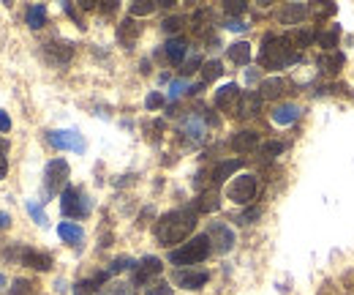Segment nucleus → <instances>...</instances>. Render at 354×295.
Listing matches in <instances>:
<instances>
[{"label":"nucleus","mask_w":354,"mask_h":295,"mask_svg":"<svg viewBox=\"0 0 354 295\" xmlns=\"http://www.w3.org/2000/svg\"><path fill=\"white\" fill-rule=\"evenodd\" d=\"M194 227H197V214L188 211V208H177V211H169L166 216L158 219V224H155V238L164 246H172V243H180Z\"/></svg>","instance_id":"nucleus-1"},{"label":"nucleus","mask_w":354,"mask_h":295,"mask_svg":"<svg viewBox=\"0 0 354 295\" xmlns=\"http://www.w3.org/2000/svg\"><path fill=\"white\" fill-rule=\"evenodd\" d=\"M297 61V50L291 47V41L283 36V39H276L273 33L265 36L262 41V52H259V63L265 69H283L289 63Z\"/></svg>","instance_id":"nucleus-2"},{"label":"nucleus","mask_w":354,"mask_h":295,"mask_svg":"<svg viewBox=\"0 0 354 295\" xmlns=\"http://www.w3.org/2000/svg\"><path fill=\"white\" fill-rule=\"evenodd\" d=\"M210 249H212L210 238H208V235H197V238H191L188 243L172 249V252H169V263H172V265H197V263L208 260Z\"/></svg>","instance_id":"nucleus-3"},{"label":"nucleus","mask_w":354,"mask_h":295,"mask_svg":"<svg viewBox=\"0 0 354 295\" xmlns=\"http://www.w3.org/2000/svg\"><path fill=\"white\" fill-rule=\"evenodd\" d=\"M256 192H259V183H256V178H254L251 172H243V175L232 178V183L226 186V197H229L232 203H237V205L254 203Z\"/></svg>","instance_id":"nucleus-4"},{"label":"nucleus","mask_w":354,"mask_h":295,"mask_svg":"<svg viewBox=\"0 0 354 295\" xmlns=\"http://www.w3.org/2000/svg\"><path fill=\"white\" fill-rule=\"evenodd\" d=\"M60 208H63V214L71 216V219H85L90 214V200L82 194V189L66 186L63 194H60Z\"/></svg>","instance_id":"nucleus-5"},{"label":"nucleus","mask_w":354,"mask_h":295,"mask_svg":"<svg viewBox=\"0 0 354 295\" xmlns=\"http://www.w3.org/2000/svg\"><path fill=\"white\" fill-rule=\"evenodd\" d=\"M66 181H69V164L63 159H52L47 164V172H44V189H47V194H58L60 189H66Z\"/></svg>","instance_id":"nucleus-6"},{"label":"nucleus","mask_w":354,"mask_h":295,"mask_svg":"<svg viewBox=\"0 0 354 295\" xmlns=\"http://www.w3.org/2000/svg\"><path fill=\"white\" fill-rule=\"evenodd\" d=\"M205 235L210 238L212 249H215V252H221V254L232 252V246H234V232H232V227H226L223 221H212Z\"/></svg>","instance_id":"nucleus-7"},{"label":"nucleus","mask_w":354,"mask_h":295,"mask_svg":"<svg viewBox=\"0 0 354 295\" xmlns=\"http://www.w3.org/2000/svg\"><path fill=\"white\" fill-rule=\"evenodd\" d=\"M47 140H49V145L58 148V150H76V153H82V150H85V140H82V134H79V132L58 129V132H49V134H47Z\"/></svg>","instance_id":"nucleus-8"},{"label":"nucleus","mask_w":354,"mask_h":295,"mask_svg":"<svg viewBox=\"0 0 354 295\" xmlns=\"http://www.w3.org/2000/svg\"><path fill=\"white\" fill-rule=\"evenodd\" d=\"M240 99H243L240 88H237L234 82H226V85H221V88H218V93H215V107H221V110H226V112L237 115V110H240Z\"/></svg>","instance_id":"nucleus-9"},{"label":"nucleus","mask_w":354,"mask_h":295,"mask_svg":"<svg viewBox=\"0 0 354 295\" xmlns=\"http://www.w3.org/2000/svg\"><path fill=\"white\" fill-rule=\"evenodd\" d=\"M208 279H210V274L208 271H186V268H180L177 274H175V282L183 287V290H202L205 285H208Z\"/></svg>","instance_id":"nucleus-10"},{"label":"nucleus","mask_w":354,"mask_h":295,"mask_svg":"<svg viewBox=\"0 0 354 295\" xmlns=\"http://www.w3.org/2000/svg\"><path fill=\"white\" fill-rule=\"evenodd\" d=\"M161 274V260L158 257H144L142 263H137V271H134V282L137 285H150L153 276Z\"/></svg>","instance_id":"nucleus-11"},{"label":"nucleus","mask_w":354,"mask_h":295,"mask_svg":"<svg viewBox=\"0 0 354 295\" xmlns=\"http://www.w3.org/2000/svg\"><path fill=\"white\" fill-rule=\"evenodd\" d=\"M270 118H273V123H278V126H291V123L300 118V107H297V104H278V107L270 112Z\"/></svg>","instance_id":"nucleus-12"},{"label":"nucleus","mask_w":354,"mask_h":295,"mask_svg":"<svg viewBox=\"0 0 354 295\" xmlns=\"http://www.w3.org/2000/svg\"><path fill=\"white\" fill-rule=\"evenodd\" d=\"M164 55L169 58V63H183L186 61V55H188V44L183 41V39H169L166 44H164Z\"/></svg>","instance_id":"nucleus-13"},{"label":"nucleus","mask_w":354,"mask_h":295,"mask_svg":"<svg viewBox=\"0 0 354 295\" xmlns=\"http://www.w3.org/2000/svg\"><path fill=\"white\" fill-rule=\"evenodd\" d=\"M183 132H186V137H191L194 143H202L205 134H208V126H205V121H202L199 115H188V118L183 121Z\"/></svg>","instance_id":"nucleus-14"},{"label":"nucleus","mask_w":354,"mask_h":295,"mask_svg":"<svg viewBox=\"0 0 354 295\" xmlns=\"http://www.w3.org/2000/svg\"><path fill=\"white\" fill-rule=\"evenodd\" d=\"M22 263L36 268V271H49L52 268V257L47 252H33V249H25L22 252Z\"/></svg>","instance_id":"nucleus-15"},{"label":"nucleus","mask_w":354,"mask_h":295,"mask_svg":"<svg viewBox=\"0 0 354 295\" xmlns=\"http://www.w3.org/2000/svg\"><path fill=\"white\" fill-rule=\"evenodd\" d=\"M259 104H262V93H243V99H240V110H237V118H248V115H256V110H259Z\"/></svg>","instance_id":"nucleus-16"},{"label":"nucleus","mask_w":354,"mask_h":295,"mask_svg":"<svg viewBox=\"0 0 354 295\" xmlns=\"http://www.w3.org/2000/svg\"><path fill=\"white\" fill-rule=\"evenodd\" d=\"M226 55H229V61H232V63H237V66H248V61H251V44L237 41V44H232V47L226 50Z\"/></svg>","instance_id":"nucleus-17"},{"label":"nucleus","mask_w":354,"mask_h":295,"mask_svg":"<svg viewBox=\"0 0 354 295\" xmlns=\"http://www.w3.org/2000/svg\"><path fill=\"white\" fill-rule=\"evenodd\" d=\"M47 55L55 61V63H69L71 61V55H74V47L71 44H58V41H49L47 44Z\"/></svg>","instance_id":"nucleus-18"},{"label":"nucleus","mask_w":354,"mask_h":295,"mask_svg":"<svg viewBox=\"0 0 354 295\" xmlns=\"http://www.w3.org/2000/svg\"><path fill=\"white\" fill-rule=\"evenodd\" d=\"M25 19H27V28H30V30H38V28H44V25H47V6H44V3H36V6H30Z\"/></svg>","instance_id":"nucleus-19"},{"label":"nucleus","mask_w":354,"mask_h":295,"mask_svg":"<svg viewBox=\"0 0 354 295\" xmlns=\"http://www.w3.org/2000/svg\"><path fill=\"white\" fill-rule=\"evenodd\" d=\"M305 14H308V6L305 3H289L281 11V22L283 25H297Z\"/></svg>","instance_id":"nucleus-20"},{"label":"nucleus","mask_w":354,"mask_h":295,"mask_svg":"<svg viewBox=\"0 0 354 295\" xmlns=\"http://www.w3.org/2000/svg\"><path fill=\"white\" fill-rule=\"evenodd\" d=\"M240 167H243V161H240V159H232V161H221V164H218V167L212 170V183H223V181H226V178H229L232 172H237Z\"/></svg>","instance_id":"nucleus-21"},{"label":"nucleus","mask_w":354,"mask_h":295,"mask_svg":"<svg viewBox=\"0 0 354 295\" xmlns=\"http://www.w3.org/2000/svg\"><path fill=\"white\" fill-rule=\"evenodd\" d=\"M58 235H60L66 243H82V238H85L82 227H79V224H74V221H63V224H58Z\"/></svg>","instance_id":"nucleus-22"},{"label":"nucleus","mask_w":354,"mask_h":295,"mask_svg":"<svg viewBox=\"0 0 354 295\" xmlns=\"http://www.w3.org/2000/svg\"><path fill=\"white\" fill-rule=\"evenodd\" d=\"M259 143V137L254 134V132H240V134H234L232 137V148L237 150V153H248V150H254Z\"/></svg>","instance_id":"nucleus-23"},{"label":"nucleus","mask_w":354,"mask_h":295,"mask_svg":"<svg viewBox=\"0 0 354 295\" xmlns=\"http://www.w3.org/2000/svg\"><path fill=\"white\" fill-rule=\"evenodd\" d=\"M137 36H140V25H137L134 19H126V22L118 28V39H120L126 47H131V44L137 41Z\"/></svg>","instance_id":"nucleus-24"},{"label":"nucleus","mask_w":354,"mask_h":295,"mask_svg":"<svg viewBox=\"0 0 354 295\" xmlns=\"http://www.w3.org/2000/svg\"><path fill=\"white\" fill-rule=\"evenodd\" d=\"M281 93H286V82H283L281 77L262 82V99H276V96H281Z\"/></svg>","instance_id":"nucleus-25"},{"label":"nucleus","mask_w":354,"mask_h":295,"mask_svg":"<svg viewBox=\"0 0 354 295\" xmlns=\"http://www.w3.org/2000/svg\"><path fill=\"white\" fill-rule=\"evenodd\" d=\"M319 66H322L324 72L335 74L341 66H344V55H341V52H327V55L319 58Z\"/></svg>","instance_id":"nucleus-26"},{"label":"nucleus","mask_w":354,"mask_h":295,"mask_svg":"<svg viewBox=\"0 0 354 295\" xmlns=\"http://www.w3.org/2000/svg\"><path fill=\"white\" fill-rule=\"evenodd\" d=\"M286 39L291 41V47H294V50H302V47H308L316 36H313V30H294V33H289Z\"/></svg>","instance_id":"nucleus-27"},{"label":"nucleus","mask_w":354,"mask_h":295,"mask_svg":"<svg viewBox=\"0 0 354 295\" xmlns=\"http://www.w3.org/2000/svg\"><path fill=\"white\" fill-rule=\"evenodd\" d=\"M197 211H205V214L218 211V194H215V192H205V194L197 200Z\"/></svg>","instance_id":"nucleus-28"},{"label":"nucleus","mask_w":354,"mask_h":295,"mask_svg":"<svg viewBox=\"0 0 354 295\" xmlns=\"http://www.w3.org/2000/svg\"><path fill=\"white\" fill-rule=\"evenodd\" d=\"M144 295H172V287L164 279H153L150 285H144Z\"/></svg>","instance_id":"nucleus-29"},{"label":"nucleus","mask_w":354,"mask_h":295,"mask_svg":"<svg viewBox=\"0 0 354 295\" xmlns=\"http://www.w3.org/2000/svg\"><path fill=\"white\" fill-rule=\"evenodd\" d=\"M316 39H319V47H324L327 52H333V47L338 44V28H333V30H327V33H319Z\"/></svg>","instance_id":"nucleus-30"},{"label":"nucleus","mask_w":354,"mask_h":295,"mask_svg":"<svg viewBox=\"0 0 354 295\" xmlns=\"http://www.w3.org/2000/svg\"><path fill=\"white\" fill-rule=\"evenodd\" d=\"M25 208H27V214L36 219V224H41V227H47V224H49V221H47V214H44V208H41L36 200H27V205H25Z\"/></svg>","instance_id":"nucleus-31"},{"label":"nucleus","mask_w":354,"mask_h":295,"mask_svg":"<svg viewBox=\"0 0 354 295\" xmlns=\"http://www.w3.org/2000/svg\"><path fill=\"white\" fill-rule=\"evenodd\" d=\"M153 11H155V3L153 0H140V3L131 6V17H147Z\"/></svg>","instance_id":"nucleus-32"},{"label":"nucleus","mask_w":354,"mask_h":295,"mask_svg":"<svg viewBox=\"0 0 354 295\" xmlns=\"http://www.w3.org/2000/svg\"><path fill=\"white\" fill-rule=\"evenodd\" d=\"M186 90H188V93L194 90V88L188 85V79H175V82L169 85V99H177V96H183Z\"/></svg>","instance_id":"nucleus-33"},{"label":"nucleus","mask_w":354,"mask_h":295,"mask_svg":"<svg viewBox=\"0 0 354 295\" xmlns=\"http://www.w3.org/2000/svg\"><path fill=\"white\" fill-rule=\"evenodd\" d=\"M101 295H134L131 293V285H126V282H115V285H107Z\"/></svg>","instance_id":"nucleus-34"},{"label":"nucleus","mask_w":354,"mask_h":295,"mask_svg":"<svg viewBox=\"0 0 354 295\" xmlns=\"http://www.w3.org/2000/svg\"><path fill=\"white\" fill-rule=\"evenodd\" d=\"M221 74H223V69H221V63H218V61H210V63H205V66H202V77H205V82L218 79Z\"/></svg>","instance_id":"nucleus-35"},{"label":"nucleus","mask_w":354,"mask_h":295,"mask_svg":"<svg viewBox=\"0 0 354 295\" xmlns=\"http://www.w3.org/2000/svg\"><path fill=\"white\" fill-rule=\"evenodd\" d=\"M223 11L229 14V19H237V14L245 11V3L243 0H229V3H223Z\"/></svg>","instance_id":"nucleus-36"},{"label":"nucleus","mask_w":354,"mask_h":295,"mask_svg":"<svg viewBox=\"0 0 354 295\" xmlns=\"http://www.w3.org/2000/svg\"><path fill=\"white\" fill-rule=\"evenodd\" d=\"M129 268H134V260H131V257H118V260L109 265V276H112V274H120V271H129Z\"/></svg>","instance_id":"nucleus-37"},{"label":"nucleus","mask_w":354,"mask_h":295,"mask_svg":"<svg viewBox=\"0 0 354 295\" xmlns=\"http://www.w3.org/2000/svg\"><path fill=\"white\" fill-rule=\"evenodd\" d=\"M96 287H98V285H96L93 279H90V282H79V285L74 287V295H96Z\"/></svg>","instance_id":"nucleus-38"},{"label":"nucleus","mask_w":354,"mask_h":295,"mask_svg":"<svg viewBox=\"0 0 354 295\" xmlns=\"http://www.w3.org/2000/svg\"><path fill=\"white\" fill-rule=\"evenodd\" d=\"M11 295H30V282L16 279V282H14V287H11Z\"/></svg>","instance_id":"nucleus-39"},{"label":"nucleus","mask_w":354,"mask_h":295,"mask_svg":"<svg viewBox=\"0 0 354 295\" xmlns=\"http://www.w3.org/2000/svg\"><path fill=\"white\" fill-rule=\"evenodd\" d=\"M281 150H283L281 143H267V145L262 148V156H265V159H273V156H278Z\"/></svg>","instance_id":"nucleus-40"},{"label":"nucleus","mask_w":354,"mask_h":295,"mask_svg":"<svg viewBox=\"0 0 354 295\" xmlns=\"http://www.w3.org/2000/svg\"><path fill=\"white\" fill-rule=\"evenodd\" d=\"M226 30H234V33H243V30H248V25H245L243 19H226Z\"/></svg>","instance_id":"nucleus-41"},{"label":"nucleus","mask_w":354,"mask_h":295,"mask_svg":"<svg viewBox=\"0 0 354 295\" xmlns=\"http://www.w3.org/2000/svg\"><path fill=\"white\" fill-rule=\"evenodd\" d=\"M161 104H164V96L161 93H150L147 96V110H158Z\"/></svg>","instance_id":"nucleus-42"},{"label":"nucleus","mask_w":354,"mask_h":295,"mask_svg":"<svg viewBox=\"0 0 354 295\" xmlns=\"http://www.w3.org/2000/svg\"><path fill=\"white\" fill-rule=\"evenodd\" d=\"M256 216H259V208H251V211H245V214L240 216V224H251Z\"/></svg>","instance_id":"nucleus-43"},{"label":"nucleus","mask_w":354,"mask_h":295,"mask_svg":"<svg viewBox=\"0 0 354 295\" xmlns=\"http://www.w3.org/2000/svg\"><path fill=\"white\" fill-rule=\"evenodd\" d=\"M11 129V121H8V115L0 110V132H8Z\"/></svg>","instance_id":"nucleus-44"},{"label":"nucleus","mask_w":354,"mask_h":295,"mask_svg":"<svg viewBox=\"0 0 354 295\" xmlns=\"http://www.w3.org/2000/svg\"><path fill=\"white\" fill-rule=\"evenodd\" d=\"M5 170H8V159H5V150H0V178H5Z\"/></svg>","instance_id":"nucleus-45"},{"label":"nucleus","mask_w":354,"mask_h":295,"mask_svg":"<svg viewBox=\"0 0 354 295\" xmlns=\"http://www.w3.org/2000/svg\"><path fill=\"white\" fill-rule=\"evenodd\" d=\"M197 66H199V58L194 55V58H188V63H186V72H197Z\"/></svg>","instance_id":"nucleus-46"},{"label":"nucleus","mask_w":354,"mask_h":295,"mask_svg":"<svg viewBox=\"0 0 354 295\" xmlns=\"http://www.w3.org/2000/svg\"><path fill=\"white\" fill-rule=\"evenodd\" d=\"M164 28H166V30H177V28H180V19H166Z\"/></svg>","instance_id":"nucleus-47"},{"label":"nucleus","mask_w":354,"mask_h":295,"mask_svg":"<svg viewBox=\"0 0 354 295\" xmlns=\"http://www.w3.org/2000/svg\"><path fill=\"white\" fill-rule=\"evenodd\" d=\"M8 224H11V216H8L5 211H0V230H5Z\"/></svg>","instance_id":"nucleus-48"},{"label":"nucleus","mask_w":354,"mask_h":295,"mask_svg":"<svg viewBox=\"0 0 354 295\" xmlns=\"http://www.w3.org/2000/svg\"><path fill=\"white\" fill-rule=\"evenodd\" d=\"M5 148H8V143H5V140H0V150H5Z\"/></svg>","instance_id":"nucleus-49"}]
</instances>
